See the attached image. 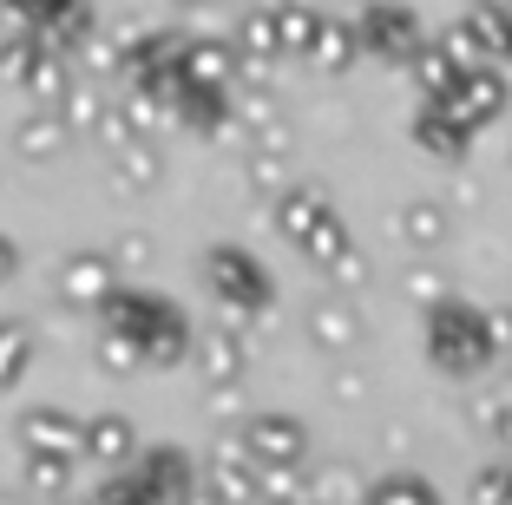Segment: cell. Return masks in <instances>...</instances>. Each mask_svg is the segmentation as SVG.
<instances>
[{"mask_svg": "<svg viewBox=\"0 0 512 505\" xmlns=\"http://www.w3.org/2000/svg\"><path fill=\"white\" fill-rule=\"evenodd\" d=\"M99 322H106L112 335H125V342L145 355V368H178L197 348V322L184 315V302L158 296V289H145V283H125L119 296L99 309Z\"/></svg>", "mask_w": 512, "mask_h": 505, "instance_id": "6da1fadb", "label": "cell"}, {"mask_svg": "<svg viewBox=\"0 0 512 505\" xmlns=\"http://www.w3.org/2000/svg\"><path fill=\"white\" fill-rule=\"evenodd\" d=\"M427 361L453 381H473L480 368L499 361V342H493V309H473V302L447 296L434 315H427Z\"/></svg>", "mask_w": 512, "mask_h": 505, "instance_id": "7a4b0ae2", "label": "cell"}, {"mask_svg": "<svg viewBox=\"0 0 512 505\" xmlns=\"http://www.w3.org/2000/svg\"><path fill=\"white\" fill-rule=\"evenodd\" d=\"M197 276H204V289L217 296V309H224V315H243V322H256V315H270V309H276L270 269L256 263L243 243H211V250L197 256Z\"/></svg>", "mask_w": 512, "mask_h": 505, "instance_id": "3957f363", "label": "cell"}, {"mask_svg": "<svg viewBox=\"0 0 512 505\" xmlns=\"http://www.w3.org/2000/svg\"><path fill=\"white\" fill-rule=\"evenodd\" d=\"M237 453L263 479H276V473H309V420H302V414H283V407L243 414L237 420Z\"/></svg>", "mask_w": 512, "mask_h": 505, "instance_id": "277c9868", "label": "cell"}, {"mask_svg": "<svg viewBox=\"0 0 512 505\" xmlns=\"http://www.w3.org/2000/svg\"><path fill=\"white\" fill-rule=\"evenodd\" d=\"M355 33H362V53H375L388 66H414L427 46V27L407 0H368L362 14H355Z\"/></svg>", "mask_w": 512, "mask_h": 505, "instance_id": "5b68a950", "label": "cell"}, {"mask_svg": "<svg viewBox=\"0 0 512 505\" xmlns=\"http://www.w3.org/2000/svg\"><path fill=\"white\" fill-rule=\"evenodd\" d=\"M14 440H20V460H66L73 466L86 453V420L66 414V407H27L14 420Z\"/></svg>", "mask_w": 512, "mask_h": 505, "instance_id": "8992f818", "label": "cell"}, {"mask_svg": "<svg viewBox=\"0 0 512 505\" xmlns=\"http://www.w3.org/2000/svg\"><path fill=\"white\" fill-rule=\"evenodd\" d=\"M53 283H60V302H73V309H106L125 289V276H119V263H112V250H73Z\"/></svg>", "mask_w": 512, "mask_h": 505, "instance_id": "52a82bcc", "label": "cell"}, {"mask_svg": "<svg viewBox=\"0 0 512 505\" xmlns=\"http://www.w3.org/2000/svg\"><path fill=\"white\" fill-rule=\"evenodd\" d=\"M302 335H309L322 355H348V348H362L368 322H362V309H355L348 296H316L309 315H302Z\"/></svg>", "mask_w": 512, "mask_h": 505, "instance_id": "ba28073f", "label": "cell"}, {"mask_svg": "<svg viewBox=\"0 0 512 505\" xmlns=\"http://www.w3.org/2000/svg\"><path fill=\"white\" fill-rule=\"evenodd\" d=\"M132 473L151 486V499H158V505H178L184 492L204 486V466H197L191 453H184V446H145Z\"/></svg>", "mask_w": 512, "mask_h": 505, "instance_id": "9c48e42d", "label": "cell"}, {"mask_svg": "<svg viewBox=\"0 0 512 505\" xmlns=\"http://www.w3.org/2000/svg\"><path fill=\"white\" fill-rule=\"evenodd\" d=\"M270 217H276V237L302 250V243H309L322 223L335 217V204H329V191H322V184H302V178H296V184H289V191L270 204Z\"/></svg>", "mask_w": 512, "mask_h": 505, "instance_id": "30bf717a", "label": "cell"}, {"mask_svg": "<svg viewBox=\"0 0 512 505\" xmlns=\"http://www.w3.org/2000/svg\"><path fill=\"white\" fill-rule=\"evenodd\" d=\"M191 361H197V374H204V387L224 394V387H237L243 374H250V342H243L237 328H211V335H197Z\"/></svg>", "mask_w": 512, "mask_h": 505, "instance_id": "8fae6325", "label": "cell"}, {"mask_svg": "<svg viewBox=\"0 0 512 505\" xmlns=\"http://www.w3.org/2000/svg\"><path fill=\"white\" fill-rule=\"evenodd\" d=\"M506 99H512V86H506V73L499 66H480V73H467L460 86H453V99H447V112L467 132H480V125H493L499 112H506Z\"/></svg>", "mask_w": 512, "mask_h": 505, "instance_id": "7c38bea8", "label": "cell"}, {"mask_svg": "<svg viewBox=\"0 0 512 505\" xmlns=\"http://www.w3.org/2000/svg\"><path fill=\"white\" fill-rule=\"evenodd\" d=\"M237 73H243V60H237V46H230V40H184V53H178V79H184V86L230 92Z\"/></svg>", "mask_w": 512, "mask_h": 505, "instance_id": "4fadbf2b", "label": "cell"}, {"mask_svg": "<svg viewBox=\"0 0 512 505\" xmlns=\"http://www.w3.org/2000/svg\"><path fill=\"white\" fill-rule=\"evenodd\" d=\"M204 486L217 492V505H263V473L230 446H211V460H204Z\"/></svg>", "mask_w": 512, "mask_h": 505, "instance_id": "5bb4252c", "label": "cell"}, {"mask_svg": "<svg viewBox=\"0 0 512 505\" xmlns=\"http://www.w3.org/2000/svg\"><path fill=\"white\" fill-rule=\"evenodd\" d=\"M86 460H99L106 473H132L125 460H138V427L125 414H86Z\"/></svg>", "mask_w": 512, "mask_h": 505, "instance_id": "9a60e30c", "label": "cell"}, {"mask_svg": "<svg viewBox=\"0 0 512 505\" xmlns=\"http://www.w3.org/2000/svg\"><path fill=\"white\" fill-rule=\"evenodd\" d=\"M394 237H401L414 256H434L440 243L453 237V217H447V204H434V197H407V204L394 210Z\"/></svg>", "mask_w": 512, "mask_h": 505, "instance_id": "2e32d148", "label": "cell"}, {"mask_svg": "<svg viewBox=\"0 0 512 505\" xmlns=\"http://www.w3.org/2000/svg\"><path fill=\"white\" fill-rule=\"evenodd\" d=\"M230 46H237L243 66H276L283 60V27H276V7H250V14H237V27H230Z\"/></svg>", "mask_w": 512, "mask_h": 505, "instance_id": "e0dca14e", "label": "cell"}, {"mask_svg": "<svg viewBox=\"0 0 512 505\" xmlns=\"http://www.w3.org/2000/svg\"><path fill=\"white\" fill-rule=\"evenodd\" d=\"M414 145H421L427 158H440V164H460L467 145H473V132L453 119L447 105H421V112H414Z\"/></svg>", "mask_w": 512, "mask_h": 505, "instance_id": "ac0fdd59", "label": "cell"}, {"mask_svg": "<svg viewBox=\"0 0 512 505\" xmlns=\"http://www.w3.org/2000/svg\"><path fill=\"white\" fill-rule=\"evenodd\" d=\"M66 138H73V125H66L53 105H33L27 119L14 125V151H20L27 164H53V158L66 151Z\"/></svg>", "mask_w": 512, "mask_h": 505, "instance_id": "d6986e66", "label": "cell"}, {"mask_svg": "<svg viewBox=\"0 0 512 505\" xmlns=\"http://www.w3.org/2000/svg\"><path fill=\"white\" fill-rule=\"evenodd\" d=\"M237 92H204V86H171V125H191V132H224L230 112H237Z\"/></svg>", "mask_w": 512, "mask_h": 505, "instance_id": "ffe728a7", "label": "cell"}, {"mask_svg": "<svg viewBox=\"0 0 512 505\" xmlns=\"http://www.w3.org/2000/svg\"><path fill=\"white\" fill-rule=\"evenodd\" d=\"M158 178H165V151H158V138H132V145L112 151V184L119 191H158Z\"/></svg>", "mask_w": 512, "mask_h": 505, "instance_id": "44dd1931", "label": "cell"}, {"mask_svg": "<svg viewBox=\"0 0 512 505\" xmlns=\"http://www.w3.org/2000/svg\"><path fill=\"white\" fill-rule=\"evenodd\" d=\"M407 73H414V86H421V105H447V99H453V86L467 79V66L453 60L440 40H427V46H421V60L407 66Z\"/></svg>", "mask_w": 512, "mask_h": 505, "instance_id": "7402d4cb", "label": "cell"}, {"mask_svg": "<svg viewBox=\"0 0 512 505\" xmlns=\"http://www.w3.org/2000/svg\"><path fill=\"white\" fill-rule=\"evenodd\" d=\"M368 486L348 460H329V466H309V505H368Z\"/></svg>", "mask_w": 512, "mask_h": 505, "instance_id": "603a6c76", "label": "cell"}, {"mask_svg": "<svg viewBox=\"0 0 512 505\" xmlns=\"http://www.w3.org/2000/svg\"><path fill=\"white\" fill-rule=\"evenodd\" d=\"M362 60V33H355V20H322V33H316V53H309V66L316 73H348V66Z\"/></svg>", "mask_w": 512, "mask_h": 505, "instance_id": "cb8c5ba5", "label": "cell"}, {"mask_svg": "<svg viewBox=\"0 0 512 505\" xmlns=\"http://www.w3.org/2000/svg\"><path fill=\"white\" fill-rule=\"evenodd\" d=\"M46 53H53V46H46L40 33L14 27V33H7V40H0V79H7V86H20V92H27V86H33V73H40V60H46Z\"/></svg>", "mask_w": 512, "mask_h": 505, "instance_id": "d4e9b609", "label": "cell"}, {"mask_svg": "<svg viewBox=\"0 0 512 505\" xmlns=\"http://www.w3.org/2000/svg\"><path fill=\"white\" fill-rule=\"evenodd\" d=\"M60 119L73 125V132H106V119H112V105H106V86L79 73V86L66 92V105H60Z\"/></svg>", "mask_w": 512, "mask_h": 505, "instance_id": "484cf974", "label": "cell"}, {"mask_svg": "<svg viewBox=\"0 0 512 505\" xmlns=\"http://www.w3.org/2000/svg\"><path fill=\"white\" fill-rule=\"evenodd\" d=\"M322 7L309 0V7H276V27H283V60H309L316 53V33H322Z\"/></svg>", "mask_w": 512, "mask_h": 505, "instance_id": "4316f807", "label": "cell"}, {"mask_svg": "<svg viewBox=\"0 0 512 505\" xmlns=\"http://www.w3.org/2000/svg\"><path fill=\"white\" fill-rule=\"evenodd\" d=\"M368 505H440L434 479L421 473H381L375 486H368Z\"/></svg>", "mask_w": 512, "mask_h": 505, "instance_id": "83f0119b", "label": "cell"}, {"mask_svg": "<svg viewBox=\"0 0 512 505\" xmlns=\"http://www.w3.org/2000/svg\"><path fill=\"white\" fill-rule=\"evenodd\" d=\"M20 479H27V492L40 505L73 499V466H66V460H20Z\"/></svg>", "mask_w": 512, "mask_h": 505, "instance_id": "f1b7e54d", "label": "cell"}, {"mask_svg": "<svg viewBox=\"0 0 512 505\" xmlns=\"http://www.w3.org/2000/svg\"><path fill=\"white\" fill-rule=\"evenodd\" d=\"M33 368V328L0 322V387H20V374Z\"/></svg>", "mask_w": 512, "mask_h": 505, "instance_id": "f546056e", "label": "cell"}, {"mask_svg": "<svg viewBox=\"0 0 512 505\" xmlns=\"http://www.w3.org/2000/svg\"><path fill=\"white\" fill-rule=\"evenodd\" d=\"M348 250H355V237H348V223H342V210H335V217L322 223V230H316V237H309V243H302V256H309V263H316L322 276H329V269L342 263Z\"/></svg>", "mask_w": 512, "mask_h": 505, "instance_id": "4dcf8cb0", "label": "cell"}, {"mask_svg": "<svg viewBox=\"0 0 512 505\" xmlns=\"http://www.w3.org/2000/svg\"><path fill=\"white\" fill-rule=\"evenodd\" d=\"M401 289H407V302H421L427 315H434L440 302H447V276H440V263H407Z\"/></svg>", "mask_w": 512, "mask_h": 505, "instance_id": "1f68e13d", "label": "cell"}, {"mask_svg": "<svg viewBox=\"0 0 512 505\" xmlns=\"http://www.w3.org/2000/svg\"><path fill=\"white\" fill-rule=\"evenodd\" d=\"M92 505H158V499H151V486L138 473H106L99 492H92Z\"/></svg>", "mask_w": 512, "mask_h": 505, "instance_id": "d6a6232c", "label": "cell"}, {"mask_svg": "<svg viewBox=\"0 0 512 505\" xmlns=\"http://www.w3.org/2000/svg\"><path fill=\"white\" fill-rule=\"evenodd\" d=\"M92 355H99V368H106V374H132V368H145V355H138V348L125 342V335H112V328H99Z\"/></svg>", "mask_w": 512, "mask_h": 505, "instance_id": "836d02e7", "label": "cell"}, {"mask_svg": "<svg viewBox=\"0 0 512 505\" xmlns=\"http://www.w3.org/2000/svg\"><path fill=\"white\" fill-rule=\"evenodd\" d=\"M467 505H512V466H480Z\"/></svg>", "mask_w": 512, "mask_h": 505, "instance_id": "e575fe53", "label": "cell"}, {"mask_svg": "<svg viewBox=\"0 0 512 505\" xmlns=\"http://www.w3.org/2000/svg\"><path fill=\"white\" fill-rule=\"evenodd\" d=\"M329 283H335V289H362V283H368V256H362V250H348L342 263L329 269Z\"/></svg>", "mask_w": 512, "mask_h": 505, "instance_id": "d590c367", "label": "cell"}, {"mask_svg": "<svg viewBox=\"0 0 512 505\" xmlns=\"http://www.w3.org/2000/svg\"><path fill=\"white\" fill-rule=\"evenodd\" d=\"M329 387H335V401H342V407H355V401L368 394V374H362V368H342Z\"/></svg>", "mask_w": 512, "mask_h": 505, "instance_id": "8d00e7d4", "label": "cell"}, {"mask_svg": "<svg viewBox=\"0 0 512 505\" xmlns=\"http://www.w3.org/2000/svg\"><path fill=\"white\" fill-rule=\"evenodd\" d=\"M486 440H499V446H506V453H512V401L499 407V420H493V433H486Z\"/></svg>", "mask_w": 512, "mask_h": 505, "instance_id": "74e56055", "label": "cell"}, {"mask_svg": "<svg viewBox=\"0 0 512 505\" xmlns=\"http://www.w3.org/2000/svg\"><path fill=\"white\" fill-rule=\"evenodd\" d=\"M14 269H20V250H14V243H7V237H0V283H7Z\"/></svg>", "mask_w": 512, "mask_h": 505, "instance_id": "f35d334b", "label": "cell"}, {"mask_svg": "<svg viewBox=\"0 0 512 505\" xmlns=\"http://www.w3.org/2000/svg\"><path fill=\"white\" fill-rule=\"evenodd\" d=\"M178 505H217V492H211V486H197V492H184Z\"/></svg>", "mask_w": 512, "mask_h": 505, "instance_id": "ab89813d", "label": "cell"}, {"mask_svg": "<svg viewBox=\"0 0 512 505\" xmlns=\"http://www.w3.org/2000/svg\"><path fill=\"white\" fill-rule=\"evenodd\" d=\"M171 7H184V14H197V7H211V0H171Z\"/></svg>", "mask_w": 512, "mask_h": 505, "instance_id": "60d3db41", "label": "cell"}, {"mask_svg": "<svg viewBox=\"0 0 512 505\" xmlns=\"http://www.w3.org/2000/svg\"><path fill=\"white\" fill-rule=\"evenodd\" d=\"M263 505H302V499H263Z\"/></svg>", "mask_w": 512, "mask_h": 505, "instance_id": "b9f144b4", "label": "cell"}, {"mask_svg": "<svg viewBox=\"0 0 512 505\" xmlns=\"http://www.w3.org/2000/svg\"><path fill=\"white\" fill-rule=\"evenodd\" d=\"M53 505H92V499H53Z\"/></svg>", "mask_w": 512, "mask_h": 505, "instance_id": "7bdbcfd3", "label": "cell"}, {"mask_svg": "<svg viewBox=\"0 0 512 505\" xmlns=\"http://www.w3.org/2000/svg\"><path fill=\"white\" fill-rule=\"evenodd\" d=\"M486 7H506V14H512V0H486Z\"/></svg>", "mask_w": 512, "mask_h": 505, "instance_id": "ee69618b", "label": "cell"}, {"mask_svg": "<svg viewBox=\"0 0 512 505\" xmlns=\"http://www.w3.org/2000/svg\"><path fill=\"white\" fill-rule=\"evenodd\" d=\"M506 164H512V151H506Z\"/></svg>", "mask_w": 512, "mask_h": 505, "instance_id": "f6af8a7d", "label": "cell"}, {"mask_svg": "<svg viewBox=\"0 0 512 505\" xmlns=\"http://www.w3.org/2000/svg\"><path fill=\"white\" fill-rule=\"evenodd\" d=\"M506 66H512V53H506Z\"/></svg>", "mask_w": 512, "mask_h": 505, "instance_id": "bcb514c9", "label": "cell"}]
</instances>
